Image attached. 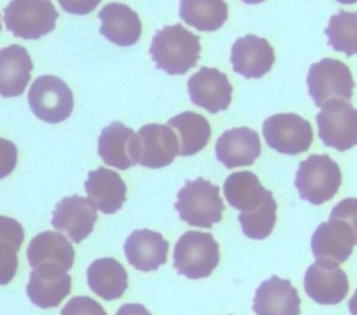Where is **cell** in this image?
<instances>
[{
	"instance_id": "1",
	"label": "cell",
	"mask_w": 357,
	"mask_h": 315,
	"mask_svg": "<svg viewBox=\"0 0 357 315\" xmlns=\"http://www.w3.org/2000/svg\"><path fill=\"white\" fill-rule=\"evenodd\" d=\"M149 53L159 70L170 75H181L198 63L201 43L197 35L181 24H174L155 33Z\"/></svg>"
},
{
	"instance_id": "2",
	"label": "cell",
	"mask_w": 357,
	"mask_h": 315,
	"mask_svg": "<svg viewBox=\"0 0 357 315\" xmlns=\"http://www.w3.org/2000/svg\"><path fill=\"white\" fill-rule=\"evenodd\" d=\"M174 208L180 219L187 224L209 229L213 223L222 220L225 205L219 195V187L198 177L185 181L184 187L177 192Z\"/></svg>"
},
{
	"instance_id": "3",
	"label": "cell",
	"mask_w": 357,
	"mask_h": 315,
	"mask_svg": "<svg viewBox=\"0 0 357 315\" xmlns=\"http://www.w3.org/2000/svg\"><path fill=\"white\" fill-rule=\"evenodd\" d=\"M219 263V245L211 233L190 230L176 243L173 266L188 279L208 277Z\"/></svg>"
},
{
	"instance_id": "4",
	"label": "cell",
	"mask_w": 357,
	"mask_h": 315,
	"mask_svg": "<svg viewBox=\"0 0 357 315\" xmlns=\"http://www.w3.org/2000/svg\"><path fill=\"white\" fill-rule=\"evenodd\" d=\"M340 183V167L328 155H310L298 164L296 173V188L300 198L314 205L332 199Z\"/></svg>"
},
{
	"instance_id": "5",
	"label": "cell",
	"mask_w": 357,
	"mask_h": 315,
	"mask_svg": "<svg viewBox=\"0 0 357 315\" xmlns=\"http://www.w3.org/2000/svg\"><path fill=\"white\" fill-rule=\"evenodd\" d=\"M307 86L315 105L322 107L331 100L347 102L353 95L354 81L350 68L343 61L326 57L311 64Z\"/></svg>"
},
{
	"instance_id": "6",
	"label": "cell",
	"mask_w": 357,
	"mask_h": 315,
	"mask_svg": "<svg viewBox=\"0 0 357 315\" xmlns=\"http://www.w3.org/2000/svg\"><path fill=\"white\" fill-rule=\"evenodd\" d=\"M3 13L7 29L22 39H39L49 33L59 17L53 3L45 0H14Z\"/></svg>"
},
{
	"instance_id": "7",
	"label": "cell",
	"mask_w": 357,
	"mask_h": 315,
	"mask_svg": "<svg viewBox=\"0 0 357 315\" xmlns=\"http://www.w3.org/2000/svg\"><path fill=\"white\" fill-rule=\"evenodd\" d=\"M28 103L38 118L56 124L71 116L74 96L61 78L40 75L35 78L28 91Z\"/></svg>"
},
{
	"instance_id": "8",
	"label": "cell",
	"mask_w": 357,
	"mask_h": 315,
	"mask_svg": "<svg viewBox=\"0 0 357 315\" xmlns=\"http://www.w3.org/2000/svg\"><path fill=\"white\" fill-rule=\"evenodd\" d=\"M321 141L337 151L357 145V109L344 100H331L317 114Z\"/></svg>"
},
{
	"instance_id": "9",
	"label": "cell",
	"mask_w": 357,
	"mask_h": 315,
	"mask_svg": "<svg viewBox=\"0 0 357 315\" xmlns=\"http://www.w3.org/2000/svg\"><path fill=\"white\" fill-rule=\"evenodd\" d=\"M266 144L286 155L305 152L312 144L311 124L296 113H279L268 117L262 124Z\"/></svg>"
},
{
	"instance_id": "10",
	"label": "cell",
	"mask_w": 357,
	"mask_h": 315,
	"mask_svg": "<svg viewBox=\"0 0 357 315\" xmlns=\"http://www.w3.org/2000/svg\"><path fill=\"white\" fill-rule=\"evenodd\" d=\"M178 155V139L169 127L158 123L142 125L135 132L134 160L149 169H160L170 164Z\"/></svg>"
},
{
	"instance_id": "11",
	"label": "cell",
	"mask_w": 357,
	"mask_h": 315,
	"mask_svg": "<svg viewBox=\"0 0 357 315\" xmlns=\"http://www.w3.org/2000/svg\"><path fill=\"white\" fill-rule=\"evenodd\" d=\"M354 245L356 237L353 230L337 219L322 222L311 238V249L317 263L325 266H337L347 261Z\"/></svg>"
},
{
	"instance_id": "12",
	"label": "cell",
	"mask_w": 357,
	"mask_h": 315,
	"mask_svg": "<svg viewBox=\"0 0 357 315\" xmlns=\"http://www.w3.org/2000/svg\"><path fill=\"white\" fill-rule=\"evenodd\" d=\"M233 86L227 75L218 68L201 67L188 79V95L194 105L218 113L226 110L231 102Z\"/></svg>"
},
{
	"instance_id": "13",
	"label": "cell",
	"mask_w": 357,
	"mask_h": 315,
	"mask_svg": "<svg viewBox=\"0 0 357 315\" xmlns=\"http://www.w3.org/2000/svg\"><path fill=\"white\" fill-rule=\"evenodd\" d=\"M96 219V206L89 198L71 195L56 205L52 226L66 233L74 243H81L92 233Z\"/></svg>"
},
{
	"instance_id": "14",
	"label": "cell",
	"mask_w": 357,
	"mask_h": 315,
	"mask_svg": "<svg viewBox=\"0 0 357 315\" xmlns=\"http://www.w3.org/2000/svg\"><path fill=\"white\" fill-rule=\"evenodd\" d=\"M71 290V276L56 263H43L32 268L26 294L39 308L57 307Z\"/></svg>"
},
{
	"instance_id": "15",
	"label": "cell",
	"mask_w": 357,
	"mask_h": 315,
	"mask_svg": "<svg viewBox=\"0 0 357 315\" xmlns=\"http://www.w3.org/2000/svg\"><path fill=\"white\" fill-rule=\"evenodd\" d=\"M230 61L237 74L245 78H261L272 68L275 52L266 39L245 35L233 43Z\"/></svg>"
},
{
	"instance_id": "16",
	"label": "cell",
	"mask_w": 357,
	"mask_h": 315,
	"mask_svg": "<svg viewBox=\"0 0 357 315\" xmlns=\"http://www.w3.org/2000/svg\"><path fill=\"white\" fill-rule=\"evenodd\" d=\"M215 153L227 169L250 166L261 155V141L257 131L248 127L231 128L218 138Z\"/></svg>"
},
{
	"instance_id": "17",
	"label": "cell",
	"mask_w": 357,
	"mask_h": 315,
	"mask_svg": "<svg viewBox=\"0 0 357 315\" xmlns=\"http://www.w3.org/2000/svg\"><path fill=\"white\" fill-rule=\"evenodd\" d=\"M304 290L318 304L333 305L340 302L349 291L347 275L339 266L311 263L304 275Z\"/></svg>"
},
{
	"instance_id": "18",
	"label": "cell",
	"mask_w": 357,
	"mask_h": 315,
	"mask_svg": "<svg viewBox=\"0 0 357 315\" xmlns=\"http://www.w3.org/2000/svg\"><path fill=\"white\" fill-rule=\"evenodd\" d=\"M169 243L158 231L134 230L124 243V254L131 266L141 272L156 270L167 261Z\"/></svg>"
},
{
	"instance_id": "19",
	"label": "cell",
	"mask_w": 357,
	"mask_h": 315,
	"mask_svg": "<svg viewBox=\"0 0 357 315\" xmlns=\"http://www.w3.org/2000/svg\"><path fill=\"white\" fill-rule=\"evenodd\" d=\"M300 304L290 280L272 276L255 290L252 309L257 315H300Z\"/></svg>"
},
{
	"instance_id": "20",
	"label": "cell",
	"mask_w": 357,
	"mask_h": 315,
	"mask_svg": "<svg viewBox=\"0 0 357 315\" xmlns=\"http://www.w3.org/2000/svg\"><path fill=\"white\" fill-rule=\"evenodd\" d=\"M100 33L114 45L131 46L141 36V21L138 14L123 3H109L99 11Z\"/></svg>"
},
{
	"instance_id": "21",
	"label": "cell",
	"mask_w": 357,
	"mask_h": 315,
	"mask_svg": "<svg viewBox=\"0 0 357 315\" xmlns=\"http://www.w3.org/2000/svg\"><path fill=\"white\" fill-rule=\"evenodd\" d=\"M84 187L88 198L102 213L112 215L121 209L126 202V183L117 171L110 169L98 167L89 171Z\"/></svg>"
},
{
	"instance_id": "22",
	"label": "cell",
	"mask_w": 357,
	"mask_h": 315,
	"mask_svg": "<svg viewBox=\"0 0 357 315\" xmlns=\"http://www.w3.org/2000/svg\"><path fill=\"white\" fill-rule=\"evenodd\" d=\"M33 68L26 49L21 45H8L0 49V96H20Z\"/></svg>"
},
{
	"instance_id": "23",
	"label": "cell",
	"mask_w": 357,
	"mask_h": 315,
	"mask_svg": "<svg viewBox=\"0 0 357 315\" xmlns=\"http://www.w3.org/2000/svg\"><path fill=\"white\" fill-rule=\"evenodd\" d=\"M135 132L120 121L105 127L98 138V153L112 167L126 170L135 164L134 160Z\"/></svg>"
},
{
	"instance_id": "24",
	"label": "cell",
	"mask_w": 357,
	"mask_h": 315,
	"mask_svg": "<svg viewBox=\"0 0 357 315\" xmlns=\"http://www.w3.org/2000/svg\"><path fill=\"white\" fill-rule=\"evenodd\" d=\"M26 256L32 268L43 263H56L68 270L73 266L75 252L71 243L63 234L47 230L31 240Z\"/></svg>"
},
{
	"instance_id": "25",
	"label": "cell",
	"mask_w": 357,
	"mask_h": 315,
	"mask_svg": "<svg viewBox=\"0 0 357 315\" xmlns=\"http://www.w3.org/2000/svg\"><path fill=\"white\" fill-rule=\"evenodd\" d=\"M89 289L103 300L120 298L128 287V276L123 265L114 258L95 259L86 270Z\"/></svg>"
},
{
	"instance_id": "26",
	"label": "cell",
	"mask_w": 357,
	"mask_h": 315,
	"mask_svg": "<svg viewBox=\"0 0 357 315\" xmlns=\"http://www.w3.org/2000/svg\"><path fill=\"white\" fill-rule=\"evenodd\" d=\"M223 192L229 205L240 212H251L272 197V192L265 190L257 174L251 171L230 174L225 181Z\"/></svg>"
},
{
	"instance_id": "27",
	"label": "cell",
	"mask_w": 357,
	"mask_h": 315,
	"mask_svg": "<svg viewBox=\"0 0 357 315\" xmlns=\"http://www.w3.org/2000/svg\"><path fill=\"white\" fill-rule=\"evenodd\" d=\"M167 125L176 131L180 156H191L205 148L211 138V125L208 120L191 110L183 112L167 121Z\"/></svg>"
},
{
	"instance_id": "28",
	"label": "cell",
	"mask_w": 357,
	"mask_h": 315,
	"mask_svg": "<svg viewBox=\"0 0 357 315\" xmlns=\"http://www.w3.org/2000/svg\"><path fill=\"white\" fill-rule=\"evenodd\" d=\"M180 18L198 31H216L227 20V4L222 0H183Z\"/></svg>"
},
{
	"instance_id": "29",
	"label": "cell",
	"mask_w": 357,
	"mask_h": 315,
	"mask_svg": "<svg viewBox=\"0 0 357 315\" xmlns=\"http://www.w3.org/2000/svg\"><path fill=\"white\" fill-rule=\"evenodd\" d=\"M328 45L346 56L357 54V13L340 10L332 15L325 29Z\"/></svg>"
},
{
	"instance_id": "30",
	"label": "cell",
	"mask_w": 357,
	"mask_h": 315,
	"mask_svg": "<svg viewBox=\"0 0 357 315\" xmlns=\"http://www.w3.org/2000/svg\"><path fill=\"white\" fill-rule=\"evenodd\" d=\"M243 233L252 240L266 238L276 222V202L273 197H269L257 209L251 212H241L238 215Z\"/></svg>"
},
{
	"instance_id": "31",
	"label": "cell",
	"mask_w": 357,
	"mask_h": 315,
	"mask_svg": "<svg viewBox=\"0 0 357 315\" xmlns=\"http://www.w3.org/2000/svg\"><path fill=\"white\" fill-rule=\"evenodd\" d=\"M22 241L0 238V284H7L15 276L18 268L17 252Z\"/></svg>"
},
{
	"instance_id": "32",
	"label": "cell",
	"mask_w": 357,
	"mask_h": 315,
	"mask_svg": "<svg viewBox=\"0 0 357 315\" xmlns=\"http://www.w3.org/2000/svg\"><path fill=\"white\" fill-rule=\"evenodd\" d=\"M61 315H107L103 307L91 297H73L61 309Z\"/></svg>"
},
{
	"instance_id": "33",
	"label": "cell",
	"mask_w": 357,
	"mask_h": 315,
	"mask_svg": "<svg viewBox=\"0 0 357 315\" xmlns=\"http://www.w3.org/2000/svg\"><path fill=\"white\" fill-rule=\"evenodd\" d=\"M329 219L344 222L353 230L357 244V198H344L337 202L331 210Z\"/></svg>"
},
{
	"instance_id": "34",
	"label": "cell",
	"mask_w": 357,
	"mask_h": 315,
	"mask_svg": "<svg viewBox=\"0 0 357 315\" xmlns=\"http://www.w3.org/2000/svg\"><path fill=\"white\" fill-rule=\"evenodd\" d=\"M18 151L14 142L0 138V178L7 177L15 169Z\"/></svg>"
},
{
	"instance_id": "35",
	"label": "cell",
	"mask_w": 357,
	"mask_h": 315,
	"mask_svg": "<svg viewBox=\"0 0 357 315\" xmlns=\"http://www.w3.org/2000/svg\"><path fill=\"white\" fill-rule=\"evenodd\" d=\"M116 315H151V312L141 304H124L117 309Z\"/></svg>"
},
{
	"instance_id": "36",
	"label": "cell",
	"mask_w": 357,
	"mask_h": 315,
	"mask_svg": "<svg viewBox=\"0 0 357 315\" xmlns=\"http://www.w3.org/2000/svg\"><path fill=\"white\" fill-rule=\"evenodd\" d=\"M349 311L351 315H357V290L354 291L353 297L349 301Z\"/></svg>"
},
{
	"instance_id": "37",
	"label": "cell",
	"mask_w": 357,
	"mask_h": 315,
	"mask_svg": "<svg viewBox=\"0 0 357 315\" xmlns=\"http://www.w3.org/2000/svg\"><path fill=\"white\" fill-rule=\"evenodd\" d=\"M0 29H1V24H0Z\"/></svg>"
}]
</instances>
